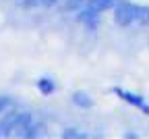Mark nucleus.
I'll use <instances>...</instances> for the list:
<instances>
[{"label":"nucleus","instance_id":"1","mask_svg":"<svg viewBox=\"0 0 149 139\" xmlns=\"http://www.w3.org/2000/svg\"><path fill=\"white\" fill-rule=\"evenodd\" d=\"M31 123H33V114L31 112L10 114L8 118H4V123L0 125V135H13L15 131H25V127H29Z\"/></svg>","mask_w":149,"mask_h":139},{"label":"nucleus","instance_id":"2","mask_svg":"<svg viewBox=\"0 0 149 139\" xmlns=\"http://www.w3.org/2000/svg\"><path fill=\"white\" fill-rule=\"evenodd\" d=\"M100 13L102 11H97L95 6H87V8H83V11H79V21H83V23H87V25H91V23H97L100 21Z\"/></svg>","mask_w":149,"mask_h":139},{"label":"nucleus","instance_id":"3","mask_svg":"<svg viewBox=\"0 0 149 139\" xmlns=\"http://www.w3.org/2000/svg\"><path fill=\"white\" fill-rule=\"evenodd\" d=\"M114 93L122 95V100H126L128 104H135V106H139V108H143V106H145V102H143V98H141V95H137V93H130V91H124V89H120V87H116V89H114Z\"/></svg>","mask_w":149,"mask_h":139},{"label":"nucleus","instance_id":"4","mask_svg":"<svg viewBox=\"0 0 149 139\" xmlns=\"http://www.w3.org/2000/svg\"><path fill=\"white\" fill-rule=\"evenodd\" d=\"M72 102L77 104V106H81V108H91V106H93V100H91V98H89L87 93H79V91L72 95Z\"/></svg>","mask_w":149,"mask_h":139},{"label":"nucleus","instance_id":"5","mask_svg":"<svg viewBox=\"0 0 149 139\" xmlns=\"http://www.w3.org/2000/svg\"><path fill=\"white\" fill-rule=\"evenodd\" d=\"M89 4L95 6L97 11H108V8H112V6H116L118 2H116V0H89Z\"/></svg>","mask_w":149,"mask_h":139},{"label":"nucleus","instance_id":"6","mask_svg":"<svg viewBox=\"0 0 149 139\" xmlns=\"http://www.w3.org/2000/svg\"><path fill=\"white\" fill-rule=\"evenodd\" d=\"M37 87H40L42 93H52L54 91V81L52 79H40V81H37Z\"/></svg>","mask_w":149,"mask_h":139},{"label":"nucleus","instance_id":"7","mask_svg":"<svg viewBox=\"0 0 149 139\" xmlns=\"http://www.w3.org/2000/svg\"><path fill=\"white\" fill-rule=\"evenodd\" d=\"M8 108H13V98H8V95H0V114H4Z\"/></svg>","mask_w":149,"mask_h":139},{"label":"nucleus","instance_id":"8","mask_svg":"<svg viewBox=\"0 0 149 139\" xmlns=\"http://www.w3.org/2000/svg\"><path fill=\"white\" fill-rule=\"evenodd\" d=\"M85 0H64V8H79Z\"/></svg>","mask_w":149,"mask_h":139},{"label":"nucleus","instance_id":"9","mask_svg":"<svg viewBox=\"0 0 149 139\" xmlns=\"http://www.w3.org/2000/svg\"><path fill=\"white\" fill-rule=\"evenodd\" d=\"M62 137H83V133H77L74 129H68V131L62 133Z\"/></svg>","mask_w":149,"mask_h":139}]
</instances>
